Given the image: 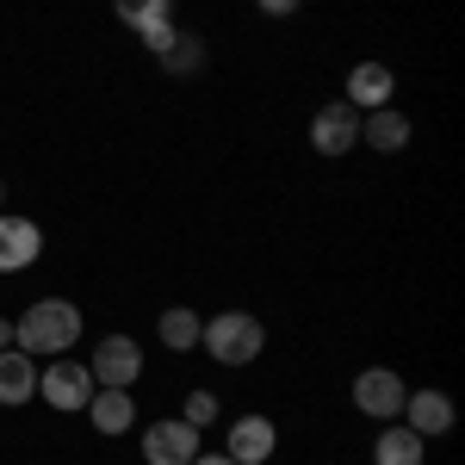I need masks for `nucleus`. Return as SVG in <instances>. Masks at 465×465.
Instances as JSON below:
<instances>
[{
	"mask_svg": "<svg viewBox=\"0 0 465 465\" xmlns=\"http://www.w3.org/2000/svg\"><path fill=\"white\" fill-rule=\"evenodd\" d=\"M74 341H81V311H74L69 298H37L25 317L13 322V348H25V354H69Z\"/></svg>",
	"mask_w": 465,
	"mask_h": 465,
	"instance_id": "obj_1",
	"label": "nucleus"
},
{
	"mask_svg": "<svg viewBox=\"0 0 465 465\" xmlns=\"http://www.w3.org/2000/svg\"><path fill=\"white\" fill-rule=\"evenodd\" d=\"M199 348H205L217 366H249V360H261V348H267V329H261V317H249V311H223V317H212L199 329Z\"/></svg>",
	"mask_w": 465,
	"mask_h": 465,
	"instance_id": "obj_2",
	"label": "nucleus"
},
{
	"mask_svg": "<svg viewBox=\"0 0 465 465\" xmlns=\"http://www.w3.org/2000/svg\"><path fill=\"white\" fill-rule=\"evenodd\" d=\"M100 391L94 385V372L81 366V360H69V354H56L44 372H37V397L50 403V410H87V397Z\"/></svg>",
	"mask_w": 465,
	"mask_h": 465,
	"instance_id": "obj_3",
	"label": "nucleus"
},
{
	"mask_svg": "<svg viewBox=\"0 0 465 465\" xmlns=\"http://www.w3.org/2000/svg\"><path fill=\"white\" fill-rule=\"evenodd\" d=\"M87 372H94V385H118V391H131L137 379H143V348L131 341V335H100V348L87 360Z\"/></svg>",
	"mask_w": 465,
	"mask_h": 465,
	"instance_id": "obj_4",
	"label": "nucleus"
},
{
	"mask_svg": "<svg viewBox=\"0 0 465 465\" xmlns=\"http://www.w3.org/2000/svg\"><path fill=\"white\" fill-rule=\"evenodd\" d=\"M403 379H397L391 366H366L354 379V410L360 416H372V422H397L403 416Z\"/></svg>",
	"mask_w": 465,
	"mask_h": 465,
	"instance_id": "obj_5",
	"label": "nucleus"
},
{
	"mask_svg": "<svg viewBox=\"0 0 465 465\" xmlns=\"http://www.w3.org/2000/svg\"><path fill=\"white\" fill-rule=\"evenodd\" d=\"M354 143H360V112L348 100H335V106H322L311 118V149L317 155H348Z\"/></svg>",
	"mask_w": 465,
	"mask_h": 465,
	"instance_id": "obj_6",
	"label": "nucleus"
},
{
	"mask_svg": "<svg viewBox=\"0 0 465 465\" xmlns=\"http://www.w3.org/2000/svg\"><path fill=\"white\" fill-rule=\"evenodd\" d=\"M236 465H267L280 453V429L267 422V416H236L230 422V447H223Z\"/></svg>",
	"mask_w": 465,
	"mask_h": 465,
	"instance_id": "obj_7",
	"label": "nucleus"
},
{
	"mask_svg": "<svg viewBox=\"0 0 465 465\" xmlns=\"http://www.w3.org/2000/svg\"><path fill=\"white\" fill-rule=\"evenodd\" d=\"M193 453H199V429H186V422H149L143 429L149 465H193Z\"/></svg>",
	"mask_w": 465,
	"mask_h": 465,
	"instance_id": "obj_8",
	"label": "nucleus"
},
{
	"mask_svg": "<svg viewBox=\"0 0 465 465\" xmlns=\"http://www.w3.org/2000/svg\"><path fill=\"white\" fill-rule=\"evenodd\" d=\"M44 254V230L32 217H0V273H19Z\"/></svg>",
	"mask_w": 465,
	"mask_h": 465,
	"instance_id": "obj_9",
	"label": "nucleus"
},
{
	"mask_svg": "<svg viewBox=\"0 0 465 465\" xmlns=\"http://www.w3.org/2000/svg\"><path fill=\"white\" fill-rule=\"evenodd\" d=\"M403 429L422 434V440H434V434H453V397L447 391H410L403 397Z\"/></svg>",
	"mask_w": 465,
	"mask_h": 465,
	"instance_id": "obj_10",
	"label": "nucleus"
},
{
	"mask_svg": "<svg viewBox=\"0 0 465 465\" xmlns=\"http://www.w3.org/2000/svg\"><path fill=\"white\" fill-rule=\"evenodd\" d=\"M87 422L100 434H131L137 429V397L118 391V385H100V391L87 397Z\"/></svg>",
	"mask_w": 465,
	"mask_h": 465,
	"instance_id": "obj_11",
	"label": "nucleus"
},
{
	"mask_svg": "<svg viewBox=\"0 0 465 465\" xmlns=\"http://www.w3.org/2000/svg\"><path fill=\"white\" fill-rule=\"evenodd\" d=\"M391 94H397V74L385 69V63H360V69L348 74V106H354V112L391 106Z\"/></svg>",
	"mask_w": 465,
	"mask_h": 465,
	"instance_id": "obj_12",
	"label": "nucleus"
},
{
	"mask_svg": "<svg viewBox=\"0 0 465 465\" xmlns=\"http://www.w3.org/2000/svg\"><path fill=\"white\" fill-rule=\"evenodd\" d=\"M360 143H366V149H379V155H397V149L410 143V118H403L397 106L366 112V118H360Z\"/></svg>",
	"mask_w": 465,
	"mask_h": 465,
	"instance_id": "obj_13",
	"label": "nucleus"
},
{
	"mask_svg": "<svg viewBox=\"0 0 465 465\" xmlns=\"http://www.w3.org/2000/svg\"><path fill=\"white\" fill-rule=\"evenodd\" d=\"M37 391V360L25 348H0V403H32Z\"/></svg>",
	"mask_w": 465,
	"mask_h": 465,
	"instance_id": "obj_14",
	"label": "nucleus"
},
{
	"mask_svg": "<svg viewBox=\"0 0 465 465\" xmlns=\"http://www.w3.org/2000/svg\"><path fill=\"white\" fill-rule=\"evenodd\" d=\"M422 453H429V440L410 429H385L372 440V465H422Z\"/></svg>",
	"mask_w": 465,
	"mask_h": 465,
	"instance_id": "obj_15",
	"label": "nucleus"
},
{
	"mask_svg": "<svg viewBox=\"0 0 465 465\" xmlns=\"http://www.w3.org/2000/svg\"><path fill=\"white\" fill-rule=\"evenodd\" d=\"M199 329H205V322L193 317L186 304H174V311H162V322H155V335H162V341H168L174 354H186V348H199Z\"/></svg>",
	"mask_w": 465,
	"mask_h": 465,
	"instance_id": "obj_16",
	"label": "nucleus"
},
{
	"mask_svg": "<svg viewBox=\"0 0 465 465\" xmlns=\"http://www.w3.org/2000/svg\"><path fill=\"white\" fill-rule=\"evenodd\" d=\"M112 13L137 32V25H149V19H162V13H174V0H112Z\"/></svg>",
	"mask_w": 465,
	"mask_h": 465,
	"instance_id": "obj_17",
	"label": "nucleus"
},
{
	"mask_svg": "<svg viewBox=\"0 0 465 465\" xmlns=\"http://www.w3.org/2000/svg\"><path fill=\"white\" fill-rule=\"evenodd\" d=\"M162 63H168L174 74H193L199 63H205V44H199V37H186V32H180V37H174V50H168Z\"/></svg>",
	"mask_w": 465,
	"mask_h": 465,
	"instance_id": "obj_18",
	"label": "nucleus"
},
{
	"mask_svg": "<svg viewBox=\"0 0 465 465\" xmlns=\"http://www.w3.org/2000/svg\"><path fill=\"white\" fill-rule=\"evenodd\" d=\"M137 37H143L155 56H168L174 50V37H180V25H174V13H162V19H149V25H137Z\"/></svg>",
	"mask_w": 465,
	"mask_h": 465,
	"instance_id": "obj_19",
	"label": "nucleus"
},
{
	"mask_svg": "<svg viewBox=\"0 0 465 465\" xmlns=\"http://www.w3.org/2000/svg\"><path fill=\"white\" fill-rule=\"evenodd\" d=\"M186 429H212L217 422V397L212 391H186V416H180Z\"/></svg>",
	"mask_w": 465,
	"mask_h": 465,
	"instance_id": "obj_20",
	"label": "nucleus"
},
{
	"mask_svg": "<svg viewBox=\"0 0 465 465\" xmlns=\"http://www.w3.org/2000/svg\"><path fill=\"white\" fill-rule=\"evenodd\" d=\"M254 6H261V13H273V19H286V13H298L304 0H254Z\"/></svg>",
	"mask_w": 465,
	"mask_h": 465,
	"instance_id": "obj_21",
	"label": "nucleus"
},
{
	"mask_svg": "<svg viewBox=\"0 0 465 465\" xmlns=\"http://www.w3.org/2000/svg\"><path fill=\"white\" fill-rule=\"evenodd\" d=\"M193 465H236L230 453H193Z\"/></svg>",
	"mask_w": 465,
	"mask_h": 465,
	"instance_id": "obj_22",
	"label": "nucleus"
},
{
	"mask_svg": "<svg viewBox=\"0 0 465 465\" xmlns=\"http://www.w3.org/2000/svg\"><path fill=\"white\" fill-rule=\"evenodd\" d=\"M0 348H13V322L0 317Z\"/></svg>",
	"mask_w": 465,
	"mask_h": 465,
	"instance_id": "obj_23",
	"label": "nucleus"
},
{
	"mask_svg": "<svg viewBox=\"0 0 465 465\" xmlns=\"http://www.w3.org/2000/svg\"><path fill=\"white\" fill-rule=\"evenodd\" d=\"M0 193H6V186H0Z\"/></svg>",
	"mask_w": 465,
	"mask_h": 465,
	"instance_id": "obj_24",
	"label": "nucleus"
}]
</instances>
